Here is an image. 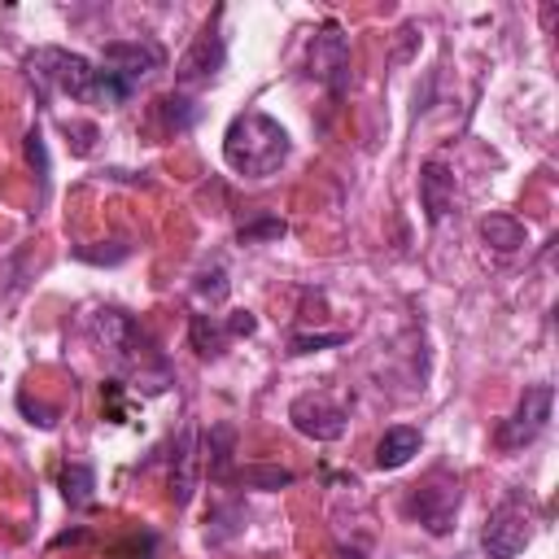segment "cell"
<instances>
[{"label": "cell", "instance_id": "obj_11", "mask_svg": "<svg viewBox=\"0 0 559 559\" xmlns=\"http://www.w3.org/2000/svg\"><path fill=\"white\" fill-rule=\"evenodd\" d=\"M419 201H424L428 223H441L450 214V205H454V175H450V166L441 157H428L419 166Z\"/></svg>", "mask_w": 559, "mask_h": 559}, {"label": "cell", "instance_id": "obj_6", "mask_svg": "<svg viewBox=\"0 0 559 559\" xmlns=\"http://www.w3.org/2000/svg\"><path fill=\"white\" fill-rule=\"evenodd\" d=\"M310 74L332 92L341 96L349 87V39L341 35L336 22H323L310 39Z\"/></svg>", "mask_w": 559, "mask_h": 559}, {"label": "cell", "instance_id": "obj_10", "mask_svg": "<svg viewBox=\"0 0 559 559\" xmlns=\"http://www.w3.org/2000/svg\"><path fill=\"white\" fill-rule=\"evenodd\" d=\"M223 61H227V39H223L218 26H205V31L192 39V48L183 52V61L175 66V79H179L183 87L210 83V79L223 70Z\"/></svg>", "mask_w": 559, "mask_h": 559}, {"label": "cell", "instance_id": "obj_2", "mask_svg": "<svg viewBox=\"0 0 559 559\" xmlns=\"http://www.w3.org/2000/svg\"><path fill=\"white\" fill-rule=\"evenodd\" d=\"M92 336L100 341V349L122 367V371H135L140 380H148V371H157L162 380L170 376L166 371V358L157 354V345L148 341V332L127 314V310H96L92 314Z\"/></svg>", "mask_w": 559, "mask_h": 559}, {"label": "cell", "instance_id": "obj_17", "mask_svg": "<svg viewBox=\"0 0 559 559\" xmlns=\"http://www.w3.org/2000/svg\"><path fill=\"white\" fill-rule=\"evenodd\" d=\"M231 441H236V432L227 424L210 428V476L214 480H227L231 476Z\"/></svg>", "mask_w": 559, "mask_h": 559}, {"label": "cell", "instance_id": "obj_3", "mask_svg": "<svg viewBox=\"0 0 559 559\" xmlns=\"http://www.w3.org/2000/svg\"><path fill=\"white\" fill-rule=\"evenodd\" d=\"M26 79L35 83V92L48 100L52 92L74 96V100H92L96 96V79L100 66H92L83 52H66V48H35L26 52Z\"/></svg>", "mask_w": 559, "mask_h": 559}, {"label": "cell", "instance_id": "obj_5", "mask_svg": "<svg viewBox=\"0 0 559 559\" xmlns=\"http://www.w3.org/2000/svg\"><path fill=\"white\" fill-rule=\"evenodd\" d=\"M162 61H166V52L153 39H114V44H105L100 70H109L127 92H135L153 70H162Z\"/></svg>", "mask_w": 559, "mask_h": 559}, {"label": "cell", "instance_id": "obj_7", "mask_svg": "<svg viewBox=\"0 0 559 559\" xmlns=\"http://www.w3.org/2000/svg\"><path fill=\"white\" fill-rule=\"evenodd\" d=\"M550 402H555V389H550V384L524 389V397H520V406L511 411V419L498 424V445H502V450H520V445L537 441L542 428H546V419H550Z\"/></svg>", "mask_w": 559, "mask_h": 559}, {"label": "cell", "instance_id": "obj_8", "mask_svg": "<svg viewBox=\"0 0 559 559\" xmlns=\"http://www.w3.org/2000/svg\"><path fill=\"white\" fill-rule=\"evenodd\" d=\"M454 507H459V485L445 480V472L428 476V485H415V493H411V502H406V511H411L428 533H437V537L450 533Z\"/></svg>", "mask_w": 559, "mask_h": 559}, {"label": "cell", "instance_id": "obj_21", "mask_svg": "<svg viewBox=\"0 0 559 559\" xmlns=\"http://www.w3.org/2000/svg\"><path fill=\"white\" fill-rule=\"evenodd\" d=\"M188 105H192V100H183V96H166V100H162V109H166V118H170L175 127H188V122L197 118V109H188Z\"/></svg>", "mask_w": 559, "mask_h": 559}, {"label": "cell", "instance_id": "obj_12", "mask_svg": "<svg viewBox=\"0 0 559 559\" xmlns=\"http://www.w3.org/2000/svg\"><path fill=\"white\" fill-rule=\"evenodd\" d=\"M197 424H183L179 441H175V454H170V498L175 507H188L192 489H197Z\"/></svg>", "mask_w": 559, "mask_h": 559}, {"label": "cell", "instance_id": "obj_18", "mask_svg": "<svg viewBox=\"0 0 559 559\" xmlns=\"http://www.w3.org/2000/svg\"><path fill=\"white\" fill-rule=\"evenodd\" d=\"M288 227H284V218H275V214H262V218H253V223H245L240 227V245H258V240H280Z\"/></svg>", "mask_w": 559, "mask_h": 559}, {"label": "cell", "instance_id": "obj_16", "mask_svg": "<svg viewBox=\"0 0 559 559\" xmlns=\"http://www.w3.org/2000/svg\"><path fill=\"white\" fill-rule=\"evenodd\" d=\"M188 336H192V349H197L201 358H214V354H223V345H227V332H223V323H214L210 314H192V328H188Z\"/></svg>", "mask_w": 559, "mask_h": 559}, {"label": "cell", "instance_id": "obj_14", "mask_svg": "<svg viewBox=\"0 0 559 559\" xmlns=\"http://www.w3.org/2000/svg\"><path fill=\"white\" fill-rule=\"evenodd\" d=\"M480 240H485L489 249H498V253H515V249H524L528 231H524V223H520L515 214H489V218L480 223Z\"/></svg>", "mask_w": 559, "mask_h": 559}, {"label": "cell", "instance_id": "obj_24", "mask_svg": "<svg viewBox=\"0 0 559 559\" xmlns=\"http://www.w3.org/2000/svg\"><path fill=\"white\" fill-rule=\"evenodd\" d=\"M66 135H79V140H74V153H92L96 127H92V122H66Z\"/></svg>", "mask_w": 559, "mask_h": 559}, {"label": "cell", "instance_id": "obj_22", "mask_svg": "<svg viewBox=\"0 0 559 559\" xmlns=\"http://www.w3.org/2000/svg\"><path fill=\"white\" fill-rule=\"evenodd\" d=\"M17 406H22V415H31V424H39V428H52V424H57V415H52L48 406H39V402H31L26 393L17 397Z\"/></svg>", "mask_w": 559, "mask_h": 559}, {"label": "cell", "instance_id": "obj_4", "mask_svg": "<svg viewBox=\"0 0 559 559\" xmlns=\"http://www.w3.org/2000/svg\"><path fill=\"white\" fill-rule=\"evenodd\" d=\"M528 537H533V528H528L524 502H520V493H511V498H502L489 511V524L480 533V546H485L489 559H515L528 546Z\"/></svg>", "mask_w": 559, "mask_h": 559}, {"label": "cell", "instance_id": "obj_19", "mask_svg": "<svg viewBox=\"0 0 559 559\" xmlns=\"http://www.w3.org/2000/svg\"><path fill=\"white\" fill-rule=\"evenodd\" d=\"M240 480L249 485V489H280V485H293V472H284V467H245L240 472Z\"/></svg>", "mask_w": 559, "mask_h": 559}, {"label": "cell", "instance_id": "obj_25", "mask_svg": "<svg viewBox=\"0 0 559 559\" xmlns=\"http://www.w3.org/2000/svg\"><path fill=\"white\" fill-rule=\"evenodd\" d=\"M253 328H258V319H253L249 310H231V319L223 323V332H227V336H249Z\"/></svg>", "mask_w": 559, "mask_h": 559}, {"label": "cell", "instance_id": "obj_23", "mask_svg": "<svg viewBox=\"0 0 559 559\" xmlns=\"http://www.w3.org/2000/svg\"><path fill=\"white\" fill-rule=\"evenodd\" d=\"M197 293H201V297H210V301H223V297H227V280H223V271H214V275H201Z\"/></svg>", "mask_w": 559, "mask_h": 559}, {"label": "cell", "instance_id": "obj_9", "mask_svg": "<svg viewBox=\"0 0 559 559\" xmlns=\"http://www.w3.org/2000/svg\"><path fill=\"white\" fill-rule=\"evenodd\" d=\"M288 419H293V428H297L301 437H314V441H336V437H345V411H341L332 397H323V393H301V397H293Z\"/></svg>", "mask_w": 559, "mask_h": 559}, {"label": "cell", "instance_id": "obj_13", "mask_svg": "<svg viewBox=\"0 0 559 559\" xmlns=\"http://www.w3.org/2000/svg\"><path fill=\"white\" fill-rule=\"evenodd\" d=\"M415 454H419V428L397 424V428H389V432L380 437V445H376V467H380V472H393V467H406Z\"/></svg>", "mask_w": 559, "mask_h": 559}, {"label": "cell", "instance_id": "obj_1", "mask_svg": "<svg viewBox=\"0 0 559 559\" xmlns=\"http://www.w3.org/2000/svg\"><path fill=\"white\" fill-rule=\"evenodd\" d=\"M288 148H293L288 131L271 114H262V109L236 114L227 122V131H223V157H227V166L236 175H249V179L275 175L288 162Z\"/></svg>", "mask_w": 559, "mask_h": 559}, {"label": "cell", "instance_id": "obj_15", "mask_svg": "<svg viewBox=\"0 0 559 559\" xmlns=\"http://www.w3.org/2000/svg\"><path fill=\"white\" fill-rule=\"evenodd\" d=\"M61 493H66V502H70L74 511L92 507V498H96V476H92V467L70 463V467L61 472Z\"/></svg>", "mask_w": 559, "mask_h": 559}, {"label": "cell", "instance_id": "obj_20", "mask_svg": "<svg viewBox=\"0 0 559 559\" xmlns=\"http://www.w3.org/2000/svg\"><path fill=\"white\" fill-rule=\"evenodd\" d=\"M345 341V332H319V336H293L288 341V354H310V349H323V345H341Z\"/></svg>", "mask_w": 559, "mask_h": 559}]
</instances>
